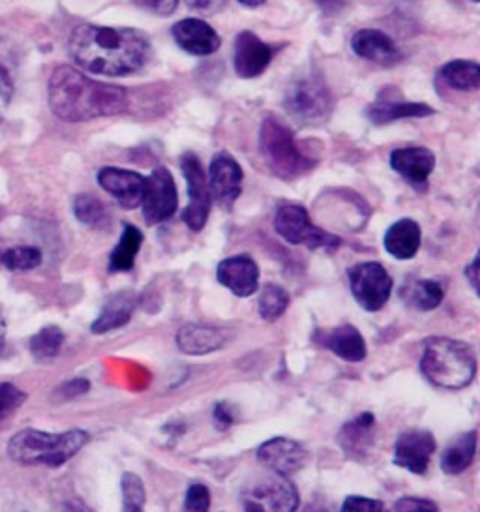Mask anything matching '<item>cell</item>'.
Segmentation results:
<instances>
[{"mask_svg": "<svg viewBox=\"0 0 480 512\" xmlns=\"http://www.w3.org/2000/svg\"><path fill=\"white\" fill-rule=\"evenodd\" d=\"M12 94H14V83L8 76V72L0 66V122L4 119V113L10 106V100H12Z\"/></svg>", "mask_w": 480, "mask_h": 512, "instance_id": "obj_40", "label": "cell"}, {"mask_svg": "<svg viewBox=\"0 0 480 512\" xmlns=\"http://www.w3.org/2000/svg\"><path fill=\"white\" fill-rule=\"evenodd\" d=\"M74 214L81 224L94 227V229H104L109 226V220H111L104 203L98 197L90 196V194H81V196L75 197Z\"/></svg>", "mask_w": 480, "mask_h": 512, "instance_id": "obj_31", "label": "cell"}, {"mask_svg": "<svg viewBox=\"0 0 480 512\" xmlns=\"http://www.w3.org/2000/svg\"><path fill=\"white\" fill-rule=\"evenodd\" d=\"M210 492L205 484H192L184 499V512H209Z\"/></svg>", "mask_w": 480, "mask_h": 512, "instance_id": "obj_37", "label": "cell"}, {"mask_svg": "<svg viewBox=\"0 0 480 512\" xmlns=\"http://www.w3.org/2000/svg\"><path fill=\"white\" fill-rule=\"evenodd\" d=\"M435 437L428 430H407L394 447V464L415 475H424L435 452Z\"/></svg>", "mask_w": 480, "mask_h": 512, "instance_id": "obj_14", "label": "cell"}, {"mask_svg": "<svg viewBox=\"0 0 480 512\" xmlns=\"http://www.w3.org/2000/svg\"><path fill=\"white\" fill-rule=\"evenodd\" d=\"M319 346L327 347L336 357L347 362H360L366 359L368 347L353 325H340L330 331H319L315 336Z\"/></svg>", "mask_w": 480, "mask_h": 512, "instance_id": "obj_22", "label": "cell"}, {"mask_svg": "<svg viewBox=\"0 0 480 512\" xmlns=\"http://www.w3.org/2000/svg\"><path fill=\"white\" fill-rule=\"evenodd\" d=\"M214 421L218 424V428H229L233 424V415L231 411L224 406V404H218L214 409Z\"/></svg>", "mask_w": 480, "mask_h": 512, "instance_id": "obj_44", "label": "cell"}, {"mask_svg": "<svg viewBox=\"0 0 480 512\" xmlns=\"http://www.w3.org/2000/svg\"><path fill=\"white\" fill-rule=\"evenodd\" d=\"M180 167L188 184V205L182 212V220L192 231H201L209 220L210 203H212L207 177L194 152L182 154Z\"/></svg>", "mask_w": 480, "mask_h": 512, "instance_id": "obj_10", "label": "cell"}, {"mask_svg": "<svg viewBox=\"0 0 480 512\" xmlns=\"http://www.w3.org/2000/svg\"><path fill=\"white\" fill-rule=\"evenodd\" d=\"M439 76L454 91H477L480 87V66L477 62H449L441 68Z\"/></svg>", "mask_w": 480, "mask_h": 512, "instance_id": "obj_29", "label": "cell"}, {"mask_svg": "<svg viewBox=\"0 0 480 512\" xmlns=\"http://www.w3.org/2000/svg\"><path fill=\"white\" fill-rule=\"evenodd\" d=\"M465 276L471 282L473 289L479 291V257H475L473 263L469 267H465Z\"/></svg>", "mask_w": 480, "mask_h": 512, "instance_id": "obj_45", "label": "cell"}, {"mask_svg": "<svg viewBox=\"0 0 480 512\" xmlns=\"http://www.w3.org/2000/svg\"><path fill=\"white\" fill-rule=\"evenodd\" d=\"M259 147L270 171L282 181L299 179L317 166V160L300 151L293 132L276 117H267L259 132Z\"/></svg>", "mask_w": 480, "mask_h": 512, "instance_id": "obj_5", "label": "cell"}, {"mask_svg": "<svg viewBox=\"0 0 480 512\" xmlns=\"http://www.w3.org/2000/svg\"><path fill=\"white\" fill-rule=\"evenodd\" d=\"M149 6L158 16L167 17L177 10L179 0H149Z\"/></svg>", "mask_w": 480, "mask_h": 512, "instance_id": "obj_43", "label": "cell"}, {"mask_svg": "<svg viewBox=\"0 0 480 512\" xmlns=\"http://www.w3.org/2000/svg\"><path fill=\"white\" fill-rule=\"evenodd\" d=\"M25 400H27V394L19 391L15 385L0 383V422L14 415Z\"/></svg>", "mask_w": 480, "mask_h": 512, "instance_id": "obj_36", "label": "cell"}, {"mask_svg": "<svg viewBox=\"0 0 480 512\" xmlns=\"http://www.w3.org/2000/svg\"><path fill=\"white\" fill-rule=\"evenodd\" d=\"M257 458L270 471L289 477L306 466L308 451L293 439L274 437L257 449Z\"/></svg>", "mask_w": 480, "mask_h": 512, "instance_id": "obj_15", "label": "cell"}, {"mask_svg": "<svg viewBox=\"0 0 480 512\" xmlns=\"http://www.w3.org/2000/svg\"><path fill=\"white\" fill-rule=\"evenodd\" d=\"M239 2L244 4V6H248V8H257V6L265 4V0H239Z\"/></svg>", "mask_w": 480, "mask_h": 512, "instance_id": "obj_46", "label": "cell"}, {"mask_svg": "<svg viewBox=\"0 0 480 512\" xmlns=\"http://www.w3.org/2000/svg\"><path fill=\"white\" fill-rule=\"evenodd\" d=\"M473 2H479V0H473Z\"/></svg>", "mask_w": 480, "mask_h": 512, "instance_id": "obj_50", "label": "cell"}, {"mask_svg": "<svg viewBox=\"0 0 480 512\" xmlns=\"http://www.w3.org/2000/svg\"><path fill=\"white\" fill-rule=\"evenodd\" d=\"M353 53L364 61L375 62L379 66H394L402 61V51L385 32L375 29H362L351 40Z\"/></svg>", "mask_w": 480, "mask_h": 512, "instance_id": "obj_20", "label": "cell"}, {"mask_svg": "<svg viewBox=\"0 0 480 512\" xmlns=\"http://www.w3.org/2000/svg\"><path fill=\"white\" fill-rule=\"evenodd\" d=\"M342 512H383V503L372 497L349 496L342 505Z\"/></svg>", "mask_w": 480, "mask_h": 512, "instance_id": "obj_38", "label": "cell"}, {"mask_svg": "<svg viewBox=\"0 0 480 512\" xmlns=\"http://www.w3.org/2000/svg\"><path fill=\"white\" fill-rule=\"evenodd\" d=\"M274 229L289 244H297V246L302 244V246H308L310 250H317V248L334 250L340 246L338 237L312 224L308 211L302 205H295V203H287L278 209L274 218Z\"/></svg>", "mask_w": 480, "mask_h": 512, "instance_id": "obj_8", "label": "cell"}, {"mask_svg": "<svg viewBox=\"0 0 480 512\" xmlns=\"http://www.w3.org/2000/svg\"><path fill=\"white\" fill-rule=\"evenodd\" d=\"M304 512H330L329 509H325V507H319V505H312V507H308Z\"/></svg>", "mask_w": 480, "mask_h": 512, "instance_id": "obj_47", "label": "cell"}, {"mask_svg": "<svg viewBox=\"0 0 480 512\" xmlns=\"http://www.w3.org/2000/svg\"><path fill=\"white\" fill-rule=\"evenodd\" d=\"M398 512H439V507L430 499H420V497H402L396 503Z\"/></svg>", "mask_w": 480, "mask_h": 512, "instance_id": "obj_39", "label": "cell"}, {"mask_svg": "<svg viewBox=\"0 0 480 512\" xmlns=\"http://www.w3.org/2000/svg\"><path fill=\"white\" fill-rule=\"evenodd\" d=\"M143 233L135 226L124 227L119 244L115 246L113 254L109 257V271L126 272L134 267L135 257L141 250Z\"/></svg>", "mask_w": 480, "mask_h": 512, "instance_id": "obj_28", "label": "cell"}, {"mask_svg": "<svg viewBox=\"0 0 480 512\" xmlns=\"http://www.w3.org/2000/svg\"><path fill=\"white\" fill-rule=\"evenodd\" d=\"M2 263L10 271H32L42 263V252L34 246H15L2 254Z\"/></svg>", "mask_w": 480, "mask_h": 512, "instance_id": "obj_35", "label": "cell"}, {"mask_svg": "<svg viewBox=\"0 0 480 512\" xmlns=\"http://www.w3.org/2000/svg\"><path fill=\"white\" fill-rule=\"evenodd\" d=\"M90 436L83 430L49 434L40 430H21L8 443V456L23 466H64L81 451Z\"/></svg>", "mask_w": 480, "mask_h": 512, "instance_id": "obj_4", "label": "cell"}, {"mask_svg": "<svg viewBox=\"0 0 480 512\" xmlns=\"http://www.w3.org/2000/svg\"><path fill=\"white\" fill-rule=\"evenodd\" d=\"M68 512H85L81 507H77V505H68Z\"/></svg>", "mask_w": 480, "mask_h": 512, "instance_id": "obj_48", "label": "cell"}, {"mask_svg": "<svg viewBox=\"0 0 480 512\" xmlns=\"http://www.w3.org/2000/svg\"><path fill=\"white\" fill-rule=\"evenodd\" d=\"M420 370L437 387L458 391L477 376V353L460 340L432 338L424 346Z\"/></svg>", "mask_w": 480, "mask_h": 512, "instance_id": "obj_3", "label": "cell"}, {"mask_svg": "<svg viewBox=\"0 0 480 512\" xmlns=\"http://www.w3.org/2000/svg\"><path fill=\"white\" fill-rule=\"evenodd\" d=\"M143 216L149 226H158L175 216L179 209L177 186L171 171L167 167H156L145 179L143 194Z\"/></svg>", "mask_w": 480, "mask_h": 512, "instance_id": "obj_11", "label": "cell"}, {"mask_svg": "<svg viewBox=\"0 0 480 512\" xmlns=\"http://www.w3.org/2000/svg\"><path fill=\"white\" fill-rule=\"evenodd\" d=\"M218 282L240 299L252 297L259 287V267L252 257H227L218 265Z\"/></svg>", "mask_w": 480, "mask_h": 512, "instance_id": "obj_19", "label": "cell"}, {"mask_svg": "<svg viewBox=\"0 0 480 512\" xmlns=\"http://www.w3.org/2000/svg\"><path fill=\"white\" fill-rule=\"evenodd\" d=\"M120 488H122L124 512H145V501H147L145 484L135 473H130V471L124 473L122 481H120Z\"/></svg>", "mask_w": 480, "mask_h": 512, "instance_id": "obj_34", "label": "cell"}, {"mask_svg": "<svg viewBox=\"0 0 480 512\" xmlns=\"http://www.w3.org/2000/svg\"><path fill=\"white\" fill-rule=\"evenodd\" d=\"M477 454V430L456 437L441 456V469L447 475H460L473 464Z\"/></svg>", "mask_w": 480, "mask_h": 512, "instance_id": "obj_27", "label": "cell"}, {"mask_svg": "<svg viewBox=\"0 0 480 512\" xmlns=\"http://www.w3.org/2000/svg\"><path fill=\"white\" fill-rule=\"evenodd\" d=\"M420 242H422V231H420L419 224L411 218L398 220L396 224L389 227V231L385 235L387 252L390 256L402 259V261L417 256Z\"/></svg>", "mask_w": 480, "mask_h": 512, "instance_id": "obj_24", "label": "cell"}, {"mask_svg": "<svg viewBox=\"0 0 480 512\" xmlns=\"http://www.w3.org/2000/svg\"><path fill=\"white\" fill-rule=\"evenodd\" d=\"M299 505L295 484L274 471L257 477L242 494L244 512H297Z\"/></svg>", "mask_w": 480, "mask_h": 512, "instance_id": "obj_7", "label": "cell"}, {"mask_svg": "<svg viewBox=\"0 0 480 512\" xmlns=\"http://www.w3.org/2000/svg\"><path fill=\"white\" fill-rule=\"evenodd\" d=\"M407 302L422 312L435 310L445 297V291L435 280H417L405 291Z\"/></svg>", "mask_w": 480, "mask_h": 512, "instance_id": "obj_30", "label": "cell"}, {"mask_svg": "<svg viewBox=\"0 0 480 512\" xmlns=\"http://www.w3.org/2000/svg\"><path fill=\"white\" fill-rule=\"evenodd\" d=\"M349 286L360 308L377 312L389 302L392 278L381 263H359L349 271Z\"/></svg>", "mask_w": 480, "mask_h": 512, "instance_id": "obj_9", "label": "cell"}, {"mask_svg": "<svg viewBox=\"0 0 480 512\" xmlns=\"http://www.w3.org/2000/svg\"><path fill=\"white\" fill-rule=\"evenodd\" d=\"M49 107L60 121H92L124 113L128 94L122 87L98 83L75 68L59 66L49 79Z\"/></svg>", "mask_w": 480, "mask_h": 512, "instance_id": "obj_2", "label": "cell"}, {"mask_svg": "<svg viewBox=\"0 0 480 512\" xmlns=\"http://www.w3.org/2000/svg\"><path fill=\"white\" fill-rule=\"evenodd\" d=\"M89 389L90 383L87 379H72V381H66L62 387H59L57 392L62 398H75V396L85 394Z\"/></svg>", "mask_w": 480, "mask_h": 512, "instance_id": "obj_41", "label": "cell"}, {"mask_svg": "<svg viewBox=\"0 0 480 512\" xmlns=\"http://www.w3.org/2000/svg\"><path fill=\"white\" fill-rule=\"evenodd\" d=\"M190 8L201 14H216L224 8L225 0H184Z\"/></svg>", "mask_w": 480, "mask_h": 512, "instance_id": "obj_42", "label": "cell"}, {"mask_svg": "<svg viewBox=\"0 0 480 512\" xmlns=\"http://www.w3.org/2000/svg\"><path fill=\"white\" fill-rule=\"evenodd\" d=\"M98 184L104 188L109 196L115 197L122 209L132 211L141 205L145 194V177L120 169V167H104L98 173Z\"/></svg>", "mask_w": 480, "mask_h": 512, "instance_id": "obj_16", "label": "cell"}, {"mask_svg": "<svg viewBox=\"0 0 480 512\" xmlns=\"http://www.w3.org/2000/svg\"><path fill=\"white\" fill-rule=\"evenodd\" d=\"M259 314L267 321H274L284 314L289 306V295L284 287L276 286V284H267L259 293Z\"/></svg>", "mask_w": 480, "mask_h": 512, "instance_id": "obj_33", "label": "cell"}, {"mask_svg": "<svg viewBox=\"0 0 480 512\" xmlns=\"http://www.w3.org/2000/svg\"><path fill=\"white\" fill-rule=\"evenodd\" d=\"M62 344H64V332L55 325H49L32 336L30 353L36 361H49L59 355Z\"/></svg>", "mask_w": 480, "mask_h": 512, "instance_id": "obj_32", "label": "cell"}, {"mask_svg": "<svg viewBox=\"0 0 480 512\" xmlns=\"http://www.w3.org/2000/svg\"><path fill=\"white\" fill-rule=\"evenodd\" d=\"M171 34L180 49H184L186 53L195 55V57L212 55L222 46L218 32L214 31L203 19H194V17L182 19L173 27Z\"/></svg>", "mask_w": 480, "mask_h": 512, "instance_id": "obj_17", "label": "cell"}, {"mask_svg": "<svg viewBox=\"0 0 480 512\" xmlns=\"http://www.w3.org/2000/svg\"><path fill=\"white\" fill-rule=\"evenodd\" d=\"M227 344V332L207 325H184L177 332V346L186 355H207Z\"/></svg>", "mask_w": 480, "mask_h": 512, "instance_id": "obj_23", "label": "cell"}, {"mask_svg": "<svg viewBox=\"0 0 480 512\" xmlns=\"http://www.w3.org/2000/svg\"><path fill=\"white\" fill-rule=\"evenodd\" d=\"M68 49L83 70L111 77L139 72L152 55L149 38L143 32L98 25L75 27Z\"/></svg>", "mask_w": 480, "mask_h": 512, "instance_id": "obj_1", "label": "cell"}, {"mask_svg": "<svg viewBox=\"0 0 480 512\" xmlns=\"http://www.w3.org/2000/svg\"><path fill=\"white\" fill-rule=\"evenodd\" d=\"M274 57L272 47L267 46L254 32H240L235 40V72L242 79L261 76Z\"/></svg>", "mask_w": 480, "mask_h": 512, "instance_id": "obj_18", "label": "cell"}, {"mask_svg": "<svg viewBox=\"0 0 480 512\" xmlns=\"http://www.w3.org/2000/svg\"><path fill=\"white\" fill-rule=\"evenodd\" d=\"M135 310V295L130 291H120L117 295L109 297L100 312V316L96 317V321L92 323V332L94 334H105V332L115 331L124 327Z\"/></svg>", "mask_w": 480, "mask_h": 512, "instance_id": "obj_25", "label": "cell"}, {"mask_svg": "<svg viewBox=\"0 0 480 512\" xmlns=\"http://www.w3.org/2000/svg\"><path fill=\"white\" fill-rule=\"evenodd\" d=\"M434 107L422 102H407L394 87L379 92L377 100L366 109L368 121L375 126H385L402 119H424L434 115Z\"/></svg>", "mask_w": 480, "mask_h": 512, "instance_id": "obj_12", "label": "cell"}, {"mask_svg": "<svg viewBox=\"0 0 480 512\" xmlns=\"http://www.w3.org/2000/svg\"><path fill=\"white\" fill-rule=\"evenodd\" d=\"M2 338H4V325H2V319H0V347H2Z\"/></svg>", "mask_w": 480, "mask_h": 512, "instance_id": "obj_49", "label": "cell"}, {"mask_svg": "<svg viewBox=\"0 0 480 512\" xmlns=\"http://www.w3.org/2000/svg\"><path fill=\"white\" fill-rule=\"evenodd\" d=\"M375 417L362 413L355 421L347 422L340 432V445L349 456L360 458L374 445Z\"/></svg>", "mask_w": 480, "mask_h": 512, "instance_id": "obj_26", "label": "cell"}, {"mask_svg": "<svg viewBox=\"0 0 480 512\" xmlns=\"http://www.w3.org/2000/svg\"><path fill=\"white\" fill-rule=\"evenodd\" d=\"M390 167L405 181L422 186L435 169V154L426 147H405L390 154Z\"/></svg>", "mask_w": 480, "mask_h": 512, "instance_id": "obj_21", "label": "cell"}, {"mask_svg": "<svg viewBox=\"0 0 480 512\" xmlns=\"http://www.w3.org/2000/svg\"><path fill=\"white\" fill-rule=\"evenodd\" d=\"M284 106L293 119L304 124H319L329 119L332 96L321 77L304 74L287 85Z\"/></svg>", "mask_w": 480, "mask_h": 512, "instance_id": "obj_6", "label": "cell"}, {"mask_svg": "<svg viewBox=\"0 0 480 512\" xmlns=\"http://www.w3.org/2000/svg\"><path fill=\"white\" fill-rule=\"evenodd\" d=\"M242 169L239 162L229 152H218L209 167L210 196L214 197L222 207H231L242 192Z\"/></svg>", "mask_w": 480, "mask_h": 512, "instance_id": "obj_13", "label": "cell"}]
</instances>
